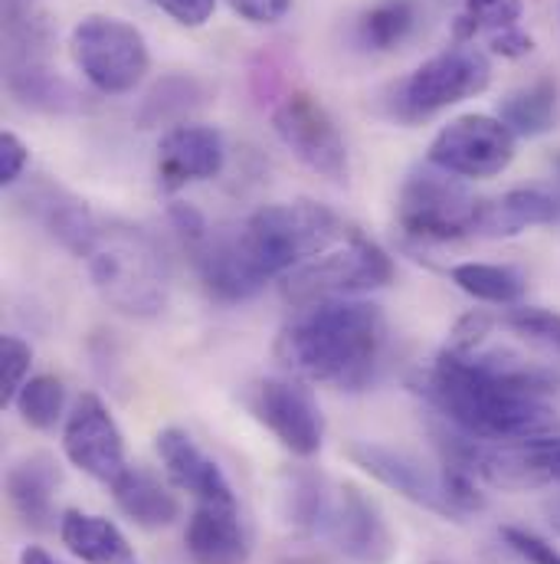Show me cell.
I'll return each instance as SVG.
<instances>
[{
	"instance_id": "6da1fadb",
	"label": "cell",
	"mask_w": 560,
	"mask_h": 564,
	"mask_svg": "<svg viewBox=\"0 0 560 564\" xmlns=\"http://www.w3.org/2000/svg\"><path fill=\"white\" fill-rule=\"evenodd\" d=\"M417 391L442 421L485 443L560 433V375L508 351L442 348Z\"/></svg>"
},
{
	"instance_id": "7a4b0ae2",
	"label": "cell",
	"mask_w": 560,
	"mask_h": 564,
	"mask_svg": "<svg viewBox=\"0 0 560 564\" xmlns=\"http://www.w3.org/2000/svg\"><path fill=\"white\" fill-rule=\"evenodd\" d=\"M387 338L381 305L364 299H328L295 308L276 338L279 365L298 381L358 391L374 378Z\"/></svg>"
},
{
	"instance_id": "3957f363",
	"label": "cell",
	"mask_w": 560,
	"mask_h": 564,
	"mask_svg": "<svg viewBox=\"0 0 560 564\" xmlns=\"http://www.w3.org/2000/svg\"><path fill=\"white\" fill-rule=\"evenodd\" d=\"M96 292L129 318H154L171 295V273L157 240L132 224L102 220L83 257Z\"/></svg>"
},
{
	"instance_id": "277c9868",
	"label": "cell",
	"mask_w": 560,
	"mask_h": 564,
	"mask_svg": "<svg viewBox=\"0 0 560 564\" xmlns=\"http://www.w3.org/2000/svg\"><path fill=\"white\" fill-rule=\"evenodd\" d=\"M348 224L325 204L292 200L260 207L240 227V243L256 273L270 282L325 257L334 243L348 240Z\"/></svg>"
},
{
	"instance_id": "5b68a950",
	"label": "cell",
	"mask_w": 560,
	"mask_h": 564,
	"mask_svg": "<svg viewBox=\"0 0 560 564\" xmlns=\"http://www.w3.org/2000/svg\"><path fill=\"white\" fill-rule=\"evenodd\" d=\"M394 260L391 253L374 243L371 237L351 230L344 247L328 250L325 257L292 270L282 276V295L288 305L305 308L328 299H351L371 289H384L394 280Z\"/></svg>"
},
{
	"instance_id": "8992f818",
	"label": "cell",
	"mask_w": 560,
	"mask_h": 564,
	"mask_svg": "<svg viewBox=\"0 0 560 564\" xmlns=\"http://www.w3.org/2000/svg\"><path fill=\"white\" fill-rule=\"evenodd\" d=\"M492 83V63L475 46H452L417 66L407 79L394 86L391 112L394 119L414 126L462 99L482 96Z\"/></svg>"
},
{
	"instance_id": "52a82bcc",
	"label": "cell",
	"mask_w": 560,
	"mask_h": 564,
	"mask_svg": "<svg viewBox=\"0 0 560 564\" xmlns=\"http://www.w3.org/2000/svg\"><path fill=\"white\" fill-rule=\"evenodd\" d=\"M73 59L89 86L102 96H129L141 86L151 66L147 43L132 23L106 13H92L73 26Z\"/></svg>"
},
{
	"instance_id": "ba28073f",
	"label": "cell",
	"mask_w": 560,
	"mask_h": 564,
	"mask_svg": "<svg viewBox=\"0 0 560 564\" xmlns=\"http://www.w3.org/2000/svg\"><path fill=\"white\" fill-rule=\"evenodd\" d=\"M482 204L485 200H475L455 174L429 164L404 181L397 197V224L414 240L449 243L479 230Z\"/></svg>"
},
{
	"instance_id": "9c48e42d",
	"label": "cell",
	"mask_w": 560,
	"mask_h": 564,
	"mask_svg": "<svg viewBox=\"0 0 560 564\" xmlns=\"http://www.w3.org/2000/svg\"><path fill=\"white\" fill-rule=\"evenodd\" d=\"M273 129L308 171L321 174L331 184L348 181V144L318 96L292 89L273 109Z\"/></svg>"
},
{
	"instance_id": "30bf717a",
	"label": "cell",
	"mask_w": 560,
	"mask_h": 564,
	"mask_svg": "<svg viewBox=\"0 0 560 564\" xmlns=\"http://www.w3.org/2000/svg\"><path fill=\"white\" fill-rule=\"evenodd\" d=\"M518 135L495 116H459L449 126L439 129V135L429 144V164L469 177V181H488L498 177L515 161Z\"/></svg>"
},
{
	"instance_id": "8fae6325",
	"label": "cell",
	"mask_w": 560,
	"mask_h": 564,
	"mask_svg": "<svg viewBox=\"0 0 560 564\" xmlns=\"http://www.w3.org/2000/svg\"><path fill=\"white\" fill-rule=\"evenodd\" d=\"M321 535L354 564H391L397 555V539L381 506L354 482L334 489Z\"/></svg>"
},
{
	"instance_id": "7c38bea8",
	"label": "cell",
	"mask_w": 560,
	"mask_h": 564,
	"mask_svg": "<svg viewBox=\"0 0 560 564\" xmlns=\"http://www.w3.org/2000/svg\"><path fill=\"white\" fill-rule=\"evenodd\" d=\"M344 453L358 469H364L381 486L394 489L397 496L410 499L420 509H429L442 519L459 522V512L452 509V502L446 496L442 469L426 466L410 449H397V446H384V443H371V440H354V443H348Z\"/></svg>"
},
{
	"instance_id": "4fadbf2b",
	"label": "cell",
	"mask_w": 560,
	"mask_h": 564,
	"mask_svg": "<svg viewBox=\"0 0 560 564\" xmlns=\"http://www.w3.org/2000/svg\"><path fill=\"white\" fill-rule=\"evenodd\" d=\"M63 453L76 469L106 486H112L129 469L125 436L96 394H83L69 411L63 426Z\"/></svg>"
},
{
	"instance_id": "5bb4252c",
	"label": "cell",
	"mask_w": 560,
	"mask_h": 564,
	"mask_svg": "<svg viewBox=\"0 0 560 564\" xmlns=\"http://www.w3.org/2000/svg\"><path fill=\"white\" fill-rule=\"evenodd\" d=\"M253 414L292 456H315L325 443V414L298 378H266L253 391Z\"/></svg>"
},
{
	"instance_id": "9a60e30c",
	"label": "cell",
	"mask_w": 560,
	"mask_h": 564,
	"mask_svg": "<svg viewBox=\"0 0 560 564\" xmlns=\"http://www.w3.org/2000/svg\"><path fill=\"white\" fill-rule=\"evenodd\" d=\"M227 164V144L213 126H174L157 144V184L174 194L194 181H210Z\"/></svg>"
},
{
	"instance_id": "2e32d148",
	"label": "cell",
	"mask_w": 560,
	"mask_h": 564,
	"mask_svg": "<svg viewBox=\"0 0 560 564\" xmlns=\"http://www.w3.org/2000/svg\"><path fill=\"white\" fill-rule=\"evenodd\" d=\"M187 253L197 267L204 289L220 302H246L266 285L240 243V230H210Z\"/></svg>"
},
{
	"instance_id": "e0dca14e",
	"label": "cell",
	"mask_w": 560,
	"mask_h": 564,
	"mask_svg": "<svg viewBox=\"0 0 560 564\" xmlns=\"http://www.w3.org/2000/svg\"><path fill=\"white\" fill-rule=\"evenodd\" d=\"M154 449L161 456V466L167 473V479L194 496L197 502H237L230 479L223 476V469L197 446V440L180 430V426H164L154 436Z\"/></svg>"
},
{
	"instance_id": "ac0fdd59",
	"label": "cell",
	"mask_w": 560,
	"mask_h": 564,
	"mask_svg": "<svg viewBox=\"0 0 560 564\" xmlns=\"http://www.w3.org/2000/svg\"><path fill=\"white\" fill-rule=\"evenodd\" d=\"M184 545L194 564H246L250 542L237 512V502H197Z\"/></svg>"
},
{
	"instance_id": "d6986e66",
	"label": "cell",
	"mask_w": 560,
	"mask_h": 564,
	"mask_svg": "<svg viewBox=\"0 0 560 564\" xmlns=\"http://www.w3.org/2000/svg\"><path fill=\"white\" fill-rule=\"evenodd\" d=\"M56 489H59V469H56V459L46 453H33V456L20 459L7 473V499H10L13 512L23 519V525L33 532L53 529Z\"/></svg>"
},
{
	"instance_id": "ffe728a7",
	"label": "cell",
	"mask_w": 560,
	"mask_h": 564,
	"mask_svg": "<svg viewBox=\"0 0 560 564\" xmlns=\"http://www.w3.org/2000/svg\"><path fill=\"white\" fill-rule=\"evenodd\" d=\"M59 539L69 555L86 564H139V555L122 529L106 516L69 509L59 519Z\"/></svg>"
},
{
	"instance_id": "44dd1931",
	"label": "cell",
	"mask_w": 560,
	"mask_h": 564,
	"mask_svg": "<svg viewBox=\"0 0 560 564\" xmlns=\"http://www.w3.org/2000/svg\"><path fill=\"white\" fill-rule=\"evenodd\" d=\"M560 207L558 200L541 191V187H515L508 194H502L498 200H485L482 204V217H479V230L482 237H518L528 227H548L558 220Z\"/></svg>"
},
{
	"instance_id": "7402d4cb",
	"label": "cell",
	"mask_w": 560,
	"mask_h": 564,
	"mask_svg": "<svg viewBox=\"0 0 560 564\" xmlns=\"http://www.w3.org/2000/svg\"><path fill=\"white\" fill-rule=\"evenodd\" d=\"M109 489L116 506L141 529H167L180 519V499L144 466H129Z\"/></svg>"
},
{
	"instance_id": "603a6c76",
	"label": "cell",
	"mask_w": 560,
	"mask_h": 564,
	"mask_svg": "<svg viewBox=\"0 0 560 564\" xmlns=\"http://www.w3.org/2000/svg\"><path fill=\"white\" fill-rule=\"evenodd\" d=\"M30 200H33L36 220H40V224L69 250V253H76V257L83 260V257L89 253L96 234H99V224H102V220L89 210V204L79 200V197H73V194H66V191H59V187H43V191L30 194Z\"/></svg>"
},
{
	"instance_id": "cb8c5ba5",
	"label": "cell",
	"mask_w": 560,
	"mask_h": 564,
	"mask_svg": "<svg viewBox=\"0 0 560 564\" xmlns=\"http://www.w3.org/2000/svg\"><path fill=\"white\" fill-rule=\"evenodd\" d=\"M7 89L17 96L20 106L40 112H79L86 109V96H79L59 73L46 66V59L10 63L7 66Z\"/></svg>"
},
{
	"instance_id": "d4e9b609",
	"label": "cell",
	"mask_w": 560,
	"mask_h": 564,
	"mask_svg": "<svg viewBox=\"0 0 560 564\" xmlns=\"http://www.w3.org/2000/svg\"><path fill=\"white\" fill-rule=\"evenodd\" d=\"M498 119L518 139L548 135L558 122V86L551 79H538L525 89H515L502 99Z\"/></svg>"
},
{
	"instance_id": "484cf974",
	"label": "cell",
	"mask_w": 560,
	"mask_h": 564,
	"mask_svg": "<svg viewBox=\"0 0 560 564\" xmlns=\"http://www.w3.org/2000/svg\"><path fill=\"white\" fill-rule=\"evenodd\" d=\"M331 499H334V489L328 486L325 476L308 473V469L288 473V482H285V519L295 529L321 535V529L328 522V512H331Z\"/></svg>"
},
{
	"instance_id": "4316f807",
	"label": "cell",
	"mask_w": 560,
	"mask_h": 564,
	"mask_svg": "<svg viewBox=\"0 0 560 564\" xmlns=\"http://www.w3.org/2000/svg\"><path fill=\"white\" fill-rule=\"evenodd\" d=\"M417 17L420 10L414 0H381L358 20V36L367 50L387 53L414 33Z\"/></svg>"
},
{
	"instance_id": "83f0119b",
	"label": "cell",
	"mask_w": 560,
	"mask_h": 564,
	"mask_svg": "<svg viewBox=\"0 0 560 564\" xmlns=\"http://www.w3.org/2000/svg\"><path fill=\"white\" fill-rule=\"evenodd\" d=\"M449 280L455 282L465 295L488 302V305H515L525 295V276L512 267L459 263L449 270Z\"/></svg>"
},
{
	"instance_id": "f1b7e54d",
	"label": "cell",
	"mask_w": 560,
	"mask_h": 564,
	"mask_svg": "<svg viewBox=\"0 0 560 564\" xmlns=\"http://www.w3.org/2000/svg\"><path fill=\"white\" fill-rule=\"evenodd\" d=\"M200 102H204V89H200L197 79H190V76H167L141 102V129H151V126H161V122H174L184 112L197 109Z\"/></svg>"
},
{
	"instance_id": "f546056e",
	"label": "cell",
	"mask_w": 560,
	"mask_h": 564,
	"mask_svg": "<svg viewBox=\"0 0 560 564\" xmlns=\"http://www.w3.org/2000/svg\"><path fill=\"white\" fill-rule=\"evenodd\" d=\"M20 421L33 430H53L63 421L66 411V388L56 375H36L23 384V391L13 401Z\"/></svg>"
},
{
	"instance_id": "4dcf8cb0",
	"label": "cell",
	"mask_w": 560,
	"mask_h": 564,
	"mask_svg": "<svg viewBox=\"0 0 560 564\" xmlns=\"http://www.w3.org/2000/svg\"><path fill=\"white\" fill-rule=\"evenodd\" d=\"M505 325H508L515 335H521L525 341L541 345V348H548V351L560 355L558 312H548V308H541V305H518V308H508Z\"/></svg>"
},
{
	"instance_id": "1f68e13d",
	"label": "cell",
	"mask_w": 560,
	"mask_h": 564,
	"mask_svg": "<svg viewBox=\"0 0 560 564\" xmlns=\"http://www.w3.org/2000/svg\"><path fill=\"white\" fill-rule=\"evenodd\" d=\"M30 365H33L30 345L17 335H3L0 338V408H10L17 401V394L30 381Z\"/></svg>"
},
{
	"instance_id": "d6a6232c",
	"label": "cell",
	"mask_w": 560,
	"mask_h": 564,
	"mask_svg": "<svg viewBox=\"0 0 560 564\" xmlns=\"http://www.w3.org/2000/svg\"><path fill=\"white\" fill-rule=\"evenodd\" d=\"M492 325H495V318H492L485 308H472V312H465V315L452 325L449 348H452V351H462V355L479 351V348H482V341L492 335Z\"/></svg>"
},
{
	"instance_id": "836d02e7",
	"label": "cell",
	"mask_w": 560,
	"mask_h": 564,
	"mask_svg": "<svg viewBox=\"0 0 560 564\" xmlns=\"http://www.w3.org/2000/svg\"><path fill=\"white\" fill-rule=\"evenodd\" d=\"M502 539H505V545L515 552V555H521L525 562L531 564H560V552L551 545V542H545V539H538L535 532H528V529H518V525H505L502 529Z\"/></svg>"
},
{
	"instance_id": "e575fe53",
	"label": "cell",
	"mask_w": 560,
	"mask_h": 564,
	"mask_svg": "<svg viewBox=\"0 0 560 564\" xmlns=\"http://www.w3.org/2000/svg\"><path fill=\"white\" fill-rule=\"evenodd\" d=\"M151 3L157 10H164L174 23L190 26V30L204 26L217 10V0H151Z\"/></svg>"
},
{
	"instance_id": "d590c367",
	"label": "cell",
	"mask_w": 560,
	"mask_h": 564,
	"mask_svg": "<svg viewBox=\"0 0 560 564\" xmlns=\"http://www.w3.org/2000/svg\"><path fill=\"white\" fill-rule=\"evenodd\" d=\"M171 224H174V230H177V237H180V243H184L187 250H194V247L210 234L207 217H204L194 204H174V207H171Z\"/></svg>"
},
{
	"instance_id": "8d00e7d4",
	"label": "cell",
	"mask_w": 560,
	"mask_h": 564,
	"mask_svg": "<svg viewBox=\"0 0 560 564\" xmlns=\"http://www.w3.org/2000/svg\"><path fill=\"white\" fill-rule=\"evenodd\" d=\"M227 3L237 17H243L246 23H256V26L279 23L292 10V0H227Z\"/></svg>"
},
{
	"instance_id": "74e56055",
	"label": "cell",
	"mask_w": 560,
	"mask_h": 564,
	"mask_svg": "<svg viewBox=\"0 0 560 564\" xmlns=\"http://www.w3.org/2000/svg\"><path fill=\"white\" fill-rule=\"evenodd\" d=\"M26 161H30V148L17 139L13 132H3L0 135V184L10 187L20 181V174L26 171Z\"/></svg>"
},
{
	"instance_id": "f35d334b",
	"label": "cell",
	"mask_w": 560,
	"mask_h": 564,
	"mask_svg": "<svg viewBox=\"0 0 560 564\" xmlns=\"http://www.w3.org/2000/svg\"><path fill=\"white\" fill-rule=\"evenodd\" d=\"M535 50V40L528 33H521L518 26H505L492 33V53L505 56V59H521Z\"/></svg>"
},
{
	"instance_id": "ab89813d",
	"label": "cell",
	"mask_w": 560,
	"mask_h": 564,
	"mask_svg": "<svg viewBox=\"0 0 560 564\" xmlns=\"http://www.w3.org/2000/svg\"><path fill=\"white\" fill-rule=\"evenodd\" d=\"M20 564H59L50 552H43L40 545H26L23 552H20Z\"/></svg>"
},
{
	"instance_id": "60d3db41",
	"label": "cell",
	"mask_w": 560,
	"mask_h": 564,
	"mask_svg": "<svg viewBox=\"0 0 560 564\" xmlns=\"http://www.w3.org/2000/svg\"><path fill=\"white\" fill-rule=\"evenodd\" d=\"M545 516H548V525L560 535V492H554V496L545 502Z\"/></svg>"
},
{
	"instance_id": "b9f144b4",
	"label": "cell",
	"mask_w": 560,
	"mask_h": 564,
	"mask_svg": "<svg viewBox=\"0 0 560 564\" xmlns=\"http://www.w3.org/2000/svg\"><path fill=\"white\" fill-rule=\"evenodd\" d=\"M498 3H502V0H465V10L475 13V17H485V13H492Z\"/></svg>"
},
{
	"instance_id": "7bdbcfd3",
	"label": "cell",
	"mask_w": 560,
	"mask_h": 564,
	"mask_svg": "<svg viewBox=\"0 0 560 564\" xmlns=\"http://www.w3.org/2000/svg\"><path fill=\"white\" fill-rule=\"evenodd\" d=\"M554 164H558V174H560V154H558V161H554Z\"/></svg>"
}]
</instances>
